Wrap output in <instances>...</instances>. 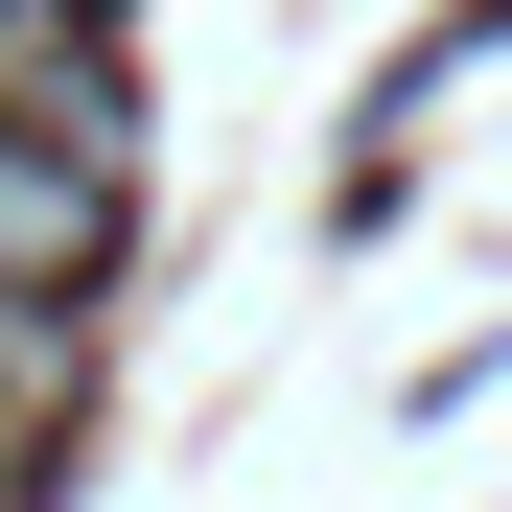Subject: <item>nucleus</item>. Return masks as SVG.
Listing matches in <instances>:
<instances>
[{
	"label": "nucleus",
	"mask_w": 512,
	"mask_h": 512,
	"mask_svg": "<svg viewBox=\"0 0 512 512\" xmlns=\"http://www.w3.org/2000/svg\"><path fill=\"white\" fill-rule=\"evenodd\" d=\"M70 396H94V303H0V466H24Z\"/></svg>",
	"instance_id": "3"
},
{
	"label": "nucleus",
	"mask_w": 512,
	"mask_h": 512,
	"mask_svg": "<svg viewBox=\"0 0 512 512\" xmlns=\"http://www.w3.org/2000/svg\"><path fill=\"white\" fill-rule=\"evenodd\" d=\"M0 140H94L117 163V0H0Z\"/></svg>",
	"instance_id": "2"
},
{
	"label": "nucleus",
	"mask_w": 512,
	"mask_h": 512,
	"mask_svg": "<svg viewBox=\"0 0 512 512\" xmlns=\"http://www.w3.org/2000/svg\"><path fill=\"white\" fill-rule=\"evenodd\" d=\"M117 280V163L94 140H0V303H94Z\"/></svg>",
	"instance_id": "1"
}]
</instances>
